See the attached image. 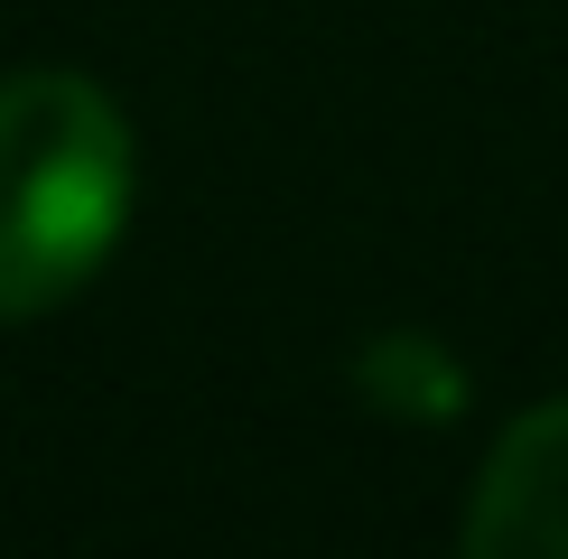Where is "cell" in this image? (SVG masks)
<instances>
[{
    "label": "cell",
    "mask_w": 568,
    "mask_h": 559,
    "mask_svg": "<svg viewBox=\"0 0 568 559\" xmlns=\"http://www.w3.org/2000/svg\"><path fill=\"white\" fill-rule=\"evenodd\" d=\"M131 224V122L84 75H0V326L75 298Z\"/></svg>",
    "instance_id": "obj_1"
},
{
    "label": "cell",
    "mask_w": 568,
    "mask_h": 559,
    "mask_svg": "<svg viewBox=\"0 0 568 559\" xmlns=\"http://www.w3.org/2000/svg\"><path fill=\"white\" fill-rule=\"evenodd\" d=\"M457 541L476 559H568V402H540L494 438Z\"/></svg>",
    "instance_id": "obj_2"
}]
</instances>
